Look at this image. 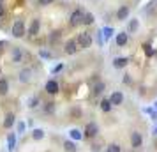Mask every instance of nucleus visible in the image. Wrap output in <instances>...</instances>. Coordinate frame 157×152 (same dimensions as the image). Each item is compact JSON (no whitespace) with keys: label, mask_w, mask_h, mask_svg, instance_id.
Listing matches in <instances>:
<instances>
[{"label":"nucleus","mask_w":157,"mask_h":152,"mask_svg":"<svg viewBox=\"0 0 157 152\" xmlns=\"http://www.w3.org/2000/svg\"><path fill=\"white\" fill-rule=\"evenodd\" d=\"M25 124H27L29 127H34V120H32V119H29V120H27V122H25Z\"/></svg>","instance_id":"58836bf2"},{"label":"nucleus","mask_w":157,"mask_h":152,"mask_svg":"<svg viewBox=\"0 0 157 152\" xmlns=\"http://www.w3.org/2000/svg\"><path fill=\"white\" fill-rule=\"evenodd\" d=\"M101 34H104V39H109V37H111V34H113V29L106 27V29H102V32H101Z\"/></svg>","instance_id":"2f4dec72"},{"label":"nucleus","mask_w":157,"mask_h":152,"mask_svg":"<svg viewBox=\"0 0 157 152\" xmlns=\"http://www.w3.org/2000/svg\"><path fill=\"white\" fill-rule=\"evenodd\" d=\"M14 126H16V131H14L16 134H23V133H25V129H27V124L23 122V120H16Z\"/></svg>","instance_id":"b1692460"},{"label":"nucleus","mask_w":157,"mask_h":152,"mask_svg":"<svg viewBox=\"0 0 157 152\" xmlns=\"http://www.w3.org/2000/svg\"><path fill=\"white\" fill-rule=\"evenodd\" d=\"M78 50H79V48H78L76 39H69V41L64 44V53H65V55H74Z\"/></svg>","instance_id":"1a4fd4ad"},{"label":"nucleus","mask_w":157,"mask_h":152,"mask_svg":"<svg viewBox=\"0 0 157 152\" xmlns=\"http://www.w3.org/2000/svg\"><path fill=\"white\" fill-rule=\"evenodd\" d=\"M16 124V115L14 111H9L7 115H6V119H4V124H2V127L4 129H13Z\"/></svg>","instance_id":"9d476101"},{"label":"nucleus","mask_w":157,"mask_h":152,"mask_svg":"<svg viewBox=\"0 0 157 152\" xmlns=\"http://www.w3.org/2000/svg\"><path fill=\"white\" fill-rule=\"evenodd\" d=\"M92 150H94V152H99V150H101V145H99V143H94V145H92Z\"/></svg>","instance_id":"4c0bfd02"},{"label":"nucleus","mask_w":157,"mask_h":152,"mask_svg":"<svg viewBox=\"0 0 157 152\" xmlns=\"http://www.w3.org/2000/svg\"><path fill=\"white\" fill-rule=\"evenodd\" d=\"M64 150L65 152H78L76 142H72V140H65L64 142Z\"/></svg>","instance_id":"aec40b11"},{"label":"nucleus","mask_w":157,"mask_h":152,"mask_svg":"<svg viewBox=\"0 0 157 152\" xmlns=\"http://www.w3.org/2000/svg\"><path fill=\"white\" fill-rule=\"evenodd\" d=\"M60 36H62V32H60V30H57V32H51V34H50V44H51V46L57 43L58 39H60Z\"/></svg>","instance_id":"bb28decb"},{"label":"nucleus","mask_w":157,"mask_h":152,"mask_svg":"<svg viewBox=\"0 0 157 152\" xmlns=\"http://www.w3.org/2000/svg\"><path fill=\"white\" fill-rule=\"evenodd\" d=\"M4 18H6V7L2 6V7H0V21H2Z\"/></svg>","instance_id":"e433bc0d"},{"label":"nucleus","mask_w":157,"mask_h":152,"mask_svg":"<svg viewBox=\"0 0 157 152\" xmlns=\"http://www.w3.org/2000/svg\"><path fill=\"white\" fill-rule=\"evenodd\" d=\"M127 64H129V58H125V57L113 58V67H115V69H124Z\"/></svg>","instance_id":"dca6fc26"},{"label":"nucleus","mask_w":157,"mask_h":152,"mask_svg":"<svg viewBox=\"0 0 157 152\" xmlns=\"http://www.w3.org/2000/svg\"><path fill=\"white\" fill-rule=\"evenodd\" d=\"M129 41V36L127 32H120V34H117V37H115V43H117V46H125Z\"/></svg>","instance_id":"f3484780"},{"label":"nucleus","mask_w":157,"mask_h":152,"mask_svg":"<svg viewBox=\"0 0 157 152\" xmlns=\"http://www.w3.org/2000/svg\"><path fill=\"white\" fill-rule=\"evenodd\" d=\"M44 90H46V94H50V95H57L58 92H60V85H58L57 80H53V78H51V80L46 81Z\"/></svg>","instance_id":"0eeeda50"},{"label":"nucleus","mask_w":157,"mask_h":152,"mask_svg":"<svg viewBox=\"0 0 157 152\" xmlns=\"http://www.w3.org/2000/svg\"><path fill=\"white\" fill-rule=\"evenodd\" d=\"M69 136H71L72 142H79V140H83V133L79 129H71L69 131Z\"/></svg>","instance_id":"4be33fe9"},{"label":"nucleus","mask_w":157,"mask_h":152,"mask_svg":"<svg viewBox=\"0 0 157 152\" xmlns=\"http://www.w3.org/2000/svg\"><path fill=\"white\" fill-rule=\"evenodd\" d=\"M106 152H122V149L118 143H109L106 147Z\"/></svg>","instance_id":"c85d7f7f"},{"label":"nucleus","mask_w":157,"mask_h":152,"mask_svg":"<svg viewBox=\"0 0 157 152\" xmlns=\"http://www.w3.org/2000/svg\"><path fill=\"white\" fill-rule=\"evenodd\" d=\"M32 74H34V71H32L30 67H23L21 71H20V74H18V80H20V83H23V85L30 83V81H32Z\"/></svg>","instance_id":"6e6552de"},{"label":"nucleus","mask_w":157,"mask_h":152,"mask_svg":"<svg viewBox=\"0 0 157 152\" xmlns=\"http://www.w3.org/2000/svg\"><path fill=\"white\" fill-rule=\"evenodd\" d=\"M141 143H143L141 134H140L138 131H132V133H131V145H132V149H140Z\"/></svg>","instance_id":"2eb2a0df"},{"label":"nucleus","mask_w":157,"mask_h":152,"mask_svg":"<svg viewBox=\"0 0 157 152\" xmlns=\"http://www.w3.org/2000/svg\"><path fill=\"white\" fill-rule=\"evenodd\" d=\"M155 110H157V101H155Z\"/></svg>","instance_id":"a19ab883"},{"label":"nucleus","mask_w":157,"mask_h":152,"mask_svg":"<svg viewBox=\"0 0 157 152\" xmlns=\"http://www.w3.org/2000/svg\"><path fill=\"white\" fill-rule=\"evenodd\" d=\"M94 21H95V18H94L92 13H85V14H83V21H81V25H92Z\"/></svg>","instance_id":"393cba45"},{"label":"nucleus","mask_w":157,"mask_h":152,"mask_svg":"<svg viewBox=\"0 0 157 152\" xmlns=\"http://www.w3.org/2000/svg\"><path fill=\"white\" fill-rule=\"evenodd\" d=\"M127 16H129V7L127 6H122V7L117 11V20H120V21L127 20Z\"/></svg>","instance_id":"6ab92c4d"},{"label":"nucleus","mask_w":157,"mask_h":152,"mask_svg":"<svg viewBox=\"0 0 157 152\" xmlns=\"http://www.w3.org/2000/svg\"><path fill=\"white\" fill-rule=\"evenodd\" d=\"M27 34V23L25 20H16L13 23V27H11V36L16 37V39H23Z\"/></svg>","instance_id":"f257e3e1"},{"label":"nucleus","mask_w":157,"mask_h":152,"mask_svg":"<svg viewBox=\"0 0 157 152\" xmlns=\"http://www.w3.org/2000/svg\"><path fill=\"white\" fill-rule=\"evenodd\" d=\"M41 27H43V23H41V20L39 18H32L29 23V27H27V32H29L30 37H36L39 36V32H41Z\"/></svg>","instance_id":"20e7f679"},{"label":"nucleus","mask_w":157,"mask_h":152,"mask_svg":"<svg viewBox=\"0 0 157 152\" xmlns=\"http://www.w3.org/2000/svg\"><path fill=\"white\" fill-rule=\"evenodd\" d=\"M25 57H29V53L23 51L21 46H14V48L11 50V62H13V64H23Z\"/></svg>","instance_id":"f03ea898"},{"label":"nucleus","mask_w":157,"mask_h":152,"mask_svg":"<svg viewBox=\"0 0 157 152\" xmlns=\"http://www.w3.org/2000/svg\"><path fill=\"white\" fill-rule=\"evenodd\" d=\"M71 117H72V119H78V117H81V110H79L78 106L71 108Z\"/></svg>","instance_id":"c756f323"},{"label":"nucleus","mask_w":157,"mask_h":152,"mask_svg":"<svg viewBox=\"0 0 157 152\" xmlns=\"http://www.w3.org/2000/svg\"><path fill=\"white\" fill-rule=\"evenodd\" d=\"M76 43H78L79 50H86V48L92 46V36H90L88 32H81V34H78V37H76Z\"/></svg>","instance_id":"7ed1b4c3"},{"label":"nucleus","mask_w":157,"mask_h":152,"mask_svg":"<svg viewBox=\"0 0 157 152\" xmlns=\"http://www.w3.org/2000/svg\"><path fill=\"white\" fill-rule=\"evenodd\" d=\"M0 76H2V74H0Z\"/></svg>","instance_id":"37998d69"},{"label":"nucleus","mask_w":157,"mask_h":152,"mask_svg":"<svg viewBox=\"0 0 157 152\" xmlns=\"http://www.w3.org/2000/svg\"><path fill=\"white\" fill-rule=\"evenodd\" d=\"M39 104H41V97H39V95H34V97L29 99V108L30 110H36Z\"/></svg>","instance_id":"5701e85b"},{"label":"nucleus","mask_w":157,"mask_h":152,"mask_svg":"<svg viewBox=\"0 0 157 152\" xmlns=\"http://www.w3.org/2000/svg\"><path fill=\"white\" fill-rule=\"evenodd\" d=\"M143 48H145V53H147L148 57H152V55H154V50H152V46H150V44H145Z\"/></svg>","instance_id":"473e14b6"},{"label":"nucleus","mask_w":157,"mask_h":152,"mask_svg":"<svg viewBox=\"0 0 157 152\" xmlns=\"http://www.w3.org/2000/svg\"><path fill=\"white\" fill-rule=\"evenodd\" d=\"M4 4H6V0H0V7H2V6H4Z\"/></svg>","instance_id":"ea45409f"},{"label":"nucleus","mask_w":157,"mask_h":152,"mask_svg":"<svg viewBox=\"0 0 157 152\" xmlns=\"http://www.w3.org/2000/svg\"><path fill=\"white\" fill-rule=\"evenodd\" d=\"M83 11L81 9H76V11H72L71 16H69V25L71 27H78V25H81V21H83Z\"/></svg>","instance_id":"423d86ee"},{"label":"nucleus","mask_w":157,"mask_h":152,"mask_svg":"<svg viewBox=\"0 0 157 152\" xmlns=\"http://www.w3.org/2000/svg\"><path fill=\"white\" fill-rule=\"evenodd\" d=\"M138 27H140V23H138V20H131V21H129L127 30H129V32H132V34H134L136 30H138Z\"/></svg>","instance_id":"cd10ccee"},{"label":"nucleus","mask_w":157,"mask_h":152,"mask_svg":"<svg viewBox=\"0 0 157 152\" xmlns=\"http://www.w3.org/2000/svg\"><path fill=\"white\" fill-rule=\"evenodd\" d=\"M111 108H113V106H111V103H109V99H102V101H101V110H102L104 113H108V111H111Z\"/></svg>","instance_id":"a878e982"},{"label":"nucleus","mask_w":157,"mask_h":152,"mask_svg":"<svg viewBox=\"0 0 157 152\" xmlns=\"http://www.w3.org/2000/svg\"><path fill=\"white\" fill-rule=\"evenodd\" d=\"M108 99H109V103H111V106H120L122 103H124V94H122L120 90H117V92H113Z\"/></svg>","instance_id":"f8f14e48"},{"label":"nucleus","mask_w":157,"mask_h":152,"mask_svg":"<svg viewBox=\"0 0 157 152\" xmlns=\"http://www.w3.org/2000/svg\"><path fill=\"white\" fill-rule=\"evenodd\" d=\"M39 57H41V58H51L53 55H51L48 50H44V48H43V50H39Z\"/></svg>","instance_id":"7c9ffc66"},{"label":"nucleus","mask_w":157,"mask_h":152,"mask_svg":"<svg viewBox=\"0 0 157 152\" xmlns=\"http://www.w3.org/2000/svg\"><path fill=\"white\" fill-rule=\"evenodd\" d=\"M53 2H55V0H37V4H39V6H51Z\"/></svg>","instance_id":"f704fd0d"},{"label":"nucleus","mask_w":157,"mask_h":152,"mask_svg":"<svg viewBox=\"0 0 157 152\" xmlns=\"http://www.w3.org/2000/svg\"><path fill=\"white\" fill-rule=\"evenodd\" d=\"M32 140H36V142H41L44 136H46V133H44V129H41V127H36V129H32Z\"/></svg>","instance_id":"a211bd4d"},{"label":"nucleus","mask_w":157,"mask_h":152,"mask_svg":"<svg viewBox=\"0 0 157 152\" xmlns=\"http://www.w3.org/2000/svg\"><path fill=\"white\" fill-rule=\"evenodd\" d=\"M6 46H9L7 41H0V57H2V53H4V50H6Z\"/></svg>","instance_id":"c9c22d12"},{"label":"nucleus","mask_w":157,"mask_h":152,"mask_svg":"<svg viewBox=\"0 0 157 152\" xmlns=\"http://www.w3.org/2000/svg\"><path fill=\"white\" fill-rule=\"evenodd\" d=\"M97 133H99V126L95 122H88L85 126V129H83V138L85 140H92V138L97 136Z\"/></svg>","instance_id":"39448f33"},{"label":"nucleus","mask_w":157,"mask_h":152,"mask_svg":"<svg viewBox=\"0 0 157 152\" xmlns=\"http://www.w3.org/2000/svg\"><path fill=\"white\" fill-rule=\"evenodd\" d=\"M62 69H64V64H58V65H55V67L51 69V72H53V74H57V72H60Z\"/></svg>","instance_id":"72a5a7b5"},{"label":"nucleus","mask_w":157,"mask_h":152,"mask_svg":"<svg viewBox=\"0 0 157 152\" xmlns=\"http://www.w3.org/2000/svg\"><path fill=\"white\" fill-rule=\"evenodd\" d=\"M155 134H157V129H155Z\"/></svg>","instance_id":"79ce46f5"},{"label":"nucleus","mask_w":157,"mask_h":152,"mask_svg":"<svg viewBox=\"0 0 157 152\" xmlns=\"http://www.w3.org/2000/svg\"><path fill=\"white\" fill-rule=\"evenodd\" d=\"M16 145H18V134L16 133H9L7 134V152H14Z\"/></svg>","instance_id":"9b49d317"},{"label":"nucleus","mask_w":157,"mask_h":152,"mask_svg":"<svg viewBox=\"0 0 157 152\" xmlns=\"http://www.w3.org/2000/svg\"><path fill=\"white\" fill-rule=\"evenodd\" d=\"M104 90H106V85H104V81H97V83H95V85H94V95H99V94H102V92H104Z\"/></svg>","instance_id":"412c9836"},{"label":"nucleus","mask_w":157,"mask_h":152,"mask_svg":"<svg viewBox=\"0 0 157 152\" xmlns=\"http://www.w3.org/2000/svg\"><path fill=\"white\" fill-rule=\"evenodd\" d=\"M55 111H57V103H55V101L43 103V113H44V115H53Z\"/></svg>","instance_id":"ddd939ff"},{"label":"nucleus","mask_w":157,"mask_h":152,"mask_svg":"<svg viewBox=\"0 0 157 152\" xmlns=\"http://www.w3.org/2000/svg\"><path fill=\"white\" fill-rule=\"evenodd\" d=\"M9 90H11V85H9V80L6 76H0V97H4V95L9 94Z\"/></svg>","instance_id":"4468645a"}]
</instances>
